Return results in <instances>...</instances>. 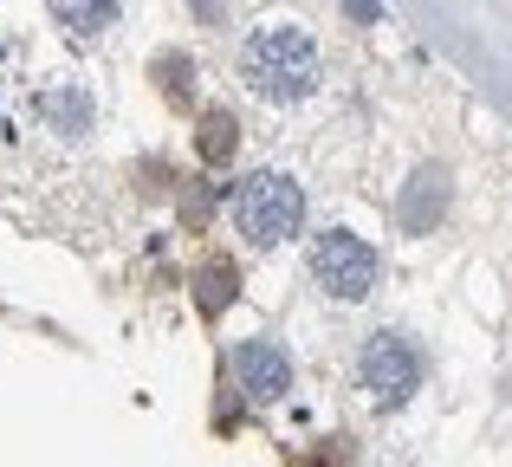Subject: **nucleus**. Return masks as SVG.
<instances>
[{"instance_id":"nucleus-2","label":"nucleus","mask_w":512,"mask_h":467,"mask_svg":"<svg viewBox=\"0 0 512 467\" xmlns=\"http://www.w3.org/2000/svg\"><path fill=\"white\" fill-rule=\"evenodd\" d=\"M234 228L253 240V247H279V240L299 234L305 221V189L292 176H279V169H260V176H247L234 189Z\"/></svg>"},{"instance_id":"nucleus-6","label":"nucleus","mask_w":512,"mask_h":467,"mask_svg":"<svg viewBox=\"0 0 512 467\" xmlns=\"http://www.w3.org/2000/svg\"><path fill=\"white\" fill-rule=\"evenodd\" d=\"M441 208H448V176H441V169H422V176L409 182V195H402V234H428L441 221Z\"/></svg>"},{"instance_id":"nucleus-3","label":"nucleus","mask_w":512,"mask_h":467,"mask_svg":"<svg viewBox=\"0 0 512 467\" xmlns=\"http://www.w3.org/2000/svg\"><path fill=\"white\" fill-rule=\"evenodd\" d=\"M312 279L331 292V299H344V305L370 299V286H376V247H370V240H357L350 228L318 234V247H312Z\"/></svg>"},{"instance_id":"nucleus-4","label":"nucleus","mask_w":512,"mask_h":467,"mask_svg":"<svg viewBox=\"0 0 512 467\" xmlns=\"http://www.w3.org/2000/svg\"><path fill=\"white\" fill-rule=\"evenodd\" d=\"M357 370H363V390L376 396V409L409 403L415 383H422V357H415V351H409V338H396V331H376V338L363 344Z\"/></svg>"},{"instance_id":"nucleus-11","label":"nucleus","mask_w":512,"mask_h":467,"mask_svg":"<svg viewBox=\"0 0 512 467\" xmlns=\"http://www.w3.org/2000/svg\"><path fill=\"white\" fill-rule=\"evenodd\" d=\"M182 78H188V65H182V59H163V91H169L175 104L188 98V91H182Z\"/></svg>"},{"instance_id":"nucleus-5","label":"nucleus","mask_w":512,"mask_h":467,"mask_svg":"<svg viewBox=\"0 0 512 467\" xmlns=\"http://www.w3.org/2000/svg\"><path fill=\"white\" fill-rule=\"evenodd\" d=\"M234 377H240V390H247L253 403H279V396L292 390V357L279 351V344H266V338H247L234 351Z\"/></svg>"},{"instance_id":"nucleus-1","label":"nucleus","mask_w":512,"mask_h":467,"mask_svg":"<svg viewBox=\"0 0 512 467\" xmlns=\"http://www.w3.org/2000/svg\"><path fill=\"white\" fill-rule=\"evenodd\" d=\"M240 78H247L266 104H299V98H312V91H318L325 59H318L312 33L273 20V26H260V33L240 46Z\"/></svg>"},{"instance_id":"nucleus-12","label":"nucleus","mask_w":512,"mask_h":467,"mask_svg":"<svg viewBox=\"0 0 512 467\" xmlns=\"http://www.w3.org/2000/svg\"><path fill=\"white\" fill-rule=\"evenodd\" d=\"M188 7H195V13H201V20H208V26H214V20H221V13H227V0H188Z\"/></svg>"},{"instance_id":"nucleus-10","label":"nucleus","mask_w":512,"mask_h":467,"mask_svg":"<svg viewBox=\"0 0 512 467\" xmlns=\"http://www.w3.org/2000/svg\"><path fill=\"white\" fill-rule=\"evenodd\" d=\"M227 150H234V117H221V111H214L208 124H201V156H208V163H221Z\"/></svg>"},{"instance_id":"nucleus-13","label":"nucleus","mask_w":512,"mask_h":467,"mask_svg":"<svg viewBox=\"0 0 512 467\" xmlns=\"http://www.w3.org/2000/svg\"><path fill=\"white\" fill-rule=\"evenodd\" d=\"M344 13H357V20H383V7H376V0H344Z\"/></svg>"},{"instance_id":"nucleus-9","label":"nucleus","mask_w":512,"mask_h":467,"mask_svg":"<svg viewBox=\"0 0 512 467\" xmlns=\"http://www.w3.org/2000/svg\"><path fill=\"white\" fill-rule=\"evenodd\" d=\"M39 111H46L52 124L65 130V137H78V130L91 124V104L78 98V91H46V98H39Z\"/></svg>"},{"instance_id":"nucleus-7","label":"nucleus","mask_w":512,"mask_h":467,"mask_svg":"<svg viewBox=\"0 0 512 467\" xmlns=\"http://www.w3.org/2000/svg\"><path fill=\"white\" fill-rule=\"evenodd\" d=\"M117 13H124V0H52V20H59L72 39H98V33H111Z\"/></svg>"},{"instance_id":"nucleus-8","label":"nucleus","mask_w":512,"mask_h":467,"mask_svg":"<svg viewBox=\"0 0 512 467\" xmlns=\"http://www.w3.org/2000/svg\"><path fill=\"white\" fill-rule=\"evenodd\" d=\"M195 299H201V312H227V299H234V266H227V260H208V266H201V273H195Z\"/></svg>"}]
</instances>
